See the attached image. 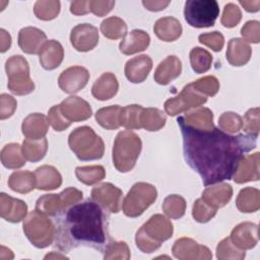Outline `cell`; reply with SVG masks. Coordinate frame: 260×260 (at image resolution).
<instances>
[{"instance_id":"5bb4252c","label":"cell","mask_w":260,"mask_h":260,"mask_svg":"<svg viewBox=\"0 0 260 260\" xmlns=\"http://www.w3.org/2000/svg\"><path fill=\"white\" fill-rule=\"evenodd\" d=\"M70 42L76 51L88 52L99 43V30L89 23L77 24L71 29Z\"/></svg>"},{"instance_id":"7bdbcfd3","label":"cell","mask_w":260,"mask_h":260,"mask_svg":"<svg viewBox=\"0 0 260 260\" xmlns=\"http://www.w3.org/2000/svg\"><path fill=\"white\" fill-rule=\"evenodd\" d=\"M245 256V250L238 248L230 238L221 240L216 247V257L219 260H242Z\"/></svg>"},{"instance_id":"1f68e13d","label":"cell","mask_w":260,"mask_h":260,"mask_svg":"<svg viewBox=\"0 0 260 260\" xmlns=\"http://www.w3.org/2000/svg\"><path fill=\"white\" fill-rule=\"evenodd\" d=\"M237 208L241 212H255L260 208V192L253 187L242 189L236 200Z\"/></svg>"},{"instance_id":"4fadbf2b","label":"cell","mask_w":260,"mask_h":260,"mask_svg":"<svg viewBox=\"0 0 260 260\" xmlns=\"http://www.w3.org/2000/svg\"><path fill=\"white\" fill-rule=\"evenodd\" d=\"M173 255L180 260H210L211 251L189 238L178 239L172 248Z\"/></svg>"},{"instance_id":"ee69618b","label":"cell","mask_w":260,"mask_h":260,"mask_svg":"<svg viewBox=\"0 0 260 260\" xmlns=\"http://www.w3.org/2000/svg\"><path fill=\"white\" fill-rule=\"evenodd\" d=\"M35 15L42 20H52L60 12V2L55 0H39L34 6Z\"/></svg>"},{"instance_id":"d6a6232c","label":"cell","mask_w":260,"mask_h":260,"mask_svg":"<svg viewBox=\"0 0 260 260\" xmlns=\"http://www.w3.org/2000/svg\"><path fill=\"white\" fill-rule=\"evenodd\" d=\"M8 186L15 192L28 193L36 188L35 174L29 171H15L8 179Z\"/></svg>"},{"instance_id":"83f0119b","label":"cell","mask_w":260,"mask_h":260,"mask_svg":"<svg viewBox=\"0 0 260 260\" xmlns=\"http://www.w3.org/2000/svg\"><path fill=\"white\" fill-rule=\"evenodd\" d=\"M118 89L117 77L111 72H105L94 81L91 93L99 101H108L117 93Z\"/></svg>"},{"instance_id":"681fc988","label":"cell","mask_w":260,"mask_h":260,"mask_svg":"<svg viewBox=\"0 0 260 260\" xmlns=\"http://www.w3.org/2000/svg\"><path fill=\"white\" fill-rule=\"evenodd\" d=\"M242 128L246 134L258 136L260 131V110L259 108L250 109L244 116Z\"/></svg>"},{"instance_id":"484cf974","label":"cell","mask_w":260,"mask_h":260,"mask_svg":"<svg viewBox=\"0 0 260 260\" xmlns=\"http://www.w3.org/2000/svg\"><path fill=\"white\" fill-rule=\"evenodd\" d=\"M150 43L149 35L142 29L131 30L121 41L119 48L125 55H133L147 49Z\"/></svg>"},{"instance_id":"60d3db41","label":"cell","mask_w":260,"mask_h":260,"mask_svg":"<svg viewBox=\"0 0 260 260\" xmlns=\"http://www.w3.org/2000/svg\"><path fill=\"white\" fill-rule=\"evenodd\" d=\"M211 54L200 47H195L190 52V64L196 73H204L211 67Z\"/></svg>"},{"instance_id":"b9f144b4","label":"cell","mask_w":260,"mask_h":260,"mask_svg":"<svg viewBox=\"0 0 260 260\" xmlns=\"http://www.w3.org/2000/svg\"><path fill=\"white\" fill-rule=\"evenodd\" d=\"M161 207H162V211L168 217L173 219H178L185 214L186 201L182 196L177 194H172L165 198Z\"/></svg>"},{"instance_id":"d4e9b609","label":"cell","mask_w":260,"mask_h":260,"mask_svg":"<svg viewBox=\"0 0 260 260\" xmlns=\"http://www.w3.org/2000/svg\"><path fill=\"white\" fill-rule=\"evenodd\" d=\"M40 63L46 70H53L60 66L64 58L62 45L56 40H49L45 43L39 54Z\"/></svg>"},{"instance_id":"30bf717a","label":"cell","mask_w":260,"mask_h":260,"mask_svg":"<svg viewBox=\"0 0 260 260\" xmlns=\"http://www.w3.org/2000/svg\"><path fill=\"white\" fill-rule=\"evenodd\" d=\"M82 199V192L69 187L59 194H45L36 202V210L49 216H57Z\"/></svg>"},{"instance_id":"5b68a950","label":"cell","mask_w":260,"mask_h":260,"mask_svg":"<svg viewBox=\"0 0 260 260\" xmlns=\"http://www.w3.org/2000/svg\"><path fill=\"white\" fill-rule=\"evenodd\" d=\"M68 144L80 160L100 159L105 152L103 139L88 126L74 129L68 137Z\"/></svg>"},{"instance_id":"f35d334b","label":"cell","mask_w":260,"mask_h":260,"mask_svg":"<svg viewBox=\"0 0 260 260\" xmlns=\"http://www.w3.org/2000/svg\"><path fill=\"white\" fill-rule=\"evenodd\" d=\"M75 176L79 182L85 185H93L106 177V171L102 166H84L75 169Z\"/></svg>"},{"instance_id":"ac0fdd59","label":"cell","mask_w":260,"mask_h":260,"mask_svg":"<svg viewBox=\"0 0 260 260\" xmlns=\"http://www.w3.org/2000/svg\"><path fill=\"white\" fill-rule=\"evenodd\" d=\"M259 161L260 153L257 151L253 154L244 155L233 176L234 181L238 184H244L251 181H258L259 174Z\"/></svg>"},{"instance_id":"6f0895ef","label":"cell","mask_w":260,"mask_h":260,"mask_svg":"<svg viewBox=\"0 0 260 260\" xmlns=\"http://www.w3.org/2000/svg\"><path fill=\"white\" fill-rule=\"evenodd\" d=\"M70 12L74 15H83L90 12V0L72 1L70 3Z\"/></svg>"},{"instance_id":"db71d44e","label":"cell","mask_w":260,"mask_h":260,"mask_svg":"<svg viewBox=\"0 0 260 260\" xmlns=\"http://www.w3.org/2000/svg\"><path fill=\"white\" fill-rule=\"evenodd\" d=\"M241 35L245 42L257 44L260 42V22L257 20L247 21L241 28Z\"/></svg>"},{"instance_id":"603a6c76","label":"cell","mask_w":260,"mask_h":260,"mask_svg":"<svg viewBox=\"0 0 260 260\" xmlns=\"http://www.w3.org/2000/svg\"><path fill=\"white\" fill-rule=\"evenodd\" d=\"M182 72L181 60L174 55L168 56L156 67L154 71V80L161 85H167L180 76Z\"/></svg>"},{"instance_id":"8fae6325","label":"cell","mask_w":260,"mask_h":260,"mask_svg":"<svg viewBox=\"0 0 260 260\" xmlns=\"http://www.w3.org/2000/svg\"><path fill=\"white\" fill-rule=\"evenodd\" d=\"M207 98L197 91L192 83L184 86L182 91L175 98L169 99L165 103V111L170 116H176L189 109L199 107L206 103Z\"/></svg>"},{"instance_id":"6125c7cd","label":"cell","mask_w":260,"mask_h":260,"mask_svg":"<svg viewBox=\"0 0 260 260\" xmlns=\"http://www.w3.org/2000/svg\"><path fill=\"white\" fill-rule=\"evenodd\" d=\"M50 259V258H67L65 255H61V254H56L55 252H52L51 254H48L45 256V259Z\"/></svg>"},{"instance_id":"7c38bea8","label":"cell","mask_w":260,"mask_h":260,"mask_svg":"<svg viewBox=\"0 0 260 260\" xmlns=\"http://www.w3.org/2000/svg\"><path fill=\"white\" fill-rule=\"evenodd\" d=\"M122 195V190L111 183H102L91 189V199L112 213L120 211Z\"/></svg>"},{"instance_id":"bcb514c9","label":"cell","mask_w":260,"mask_h":260,"mask_svg":"<svg viewBox=\"0 0 260 260\" xmlns=\"http://www.w3.org/2000/svg\"><path fill=\"white\" fill-rule=\"evenodd\" d=\"M219 129L225 133H236L241 130L243 120L240 115L234 112H224L218 118Z\"/></svg>"},{"instance_id":"277c9868","label":"cell","mask_w":260,"mask_h":260,"mask_svg":"<svg viewBox=\"0 0 260 260\" xmlns=\"http://www.w3.org/2000/svg\"><path fill=\"white\" fill-rule=\"evenodd\" d=\"M142 147L139 136L131 131H120L114 141L113 146V164L117 171L127 173L131 171L136 164Z\"/></svg>"},{"instance_id":"836d02e7","label":"cell","mask_w":260,"mask_h":260,"mask_svg":"<svg viewBox=\"0 0 260 260\" xmlns=\"http://www.w3.org/2000/svg\"><path fill=\"white\" fill-rule=\"evenodd\" d=\"M0 156L2 165L7 169H18L26 164L21 146L18 143L6 144L1 150Z\"/></svg>"},{"instance_id":"44dd1931","label":"cell","mask_w":260,"mask_h":260,"mask_svg":"<svg viewBox=\"0 0 260 260\" xmlns=\"http://www.w3.org/2000/svg\"><path fill=\"white\" fill-rule=\"evenodd\" d=\"M152 68V60L147 55L131 58L125 64V76L132 83L143 82Z\"/></svg>"},{"instance_id":"680465c9","label":"cell","mask_w":260,"mask_h":260,"mask_svg":"<svg viewBox=\"0 0 260 260\" xmlns=\"http://www.w3.org/2000/svg\"><path fill=\"white\" fill-rule=\"evenodd\" d=\"M142 4L147 10L160 11L164 10L170 4V1H142Z\"/></svg>"},{"instance_id":"2e32d148","label":"cell","mask_w":260,"mask_h":260,"mask_svg":"<svg viewBox=\"0 0 260 260\" xmlns=\"http://www.w3.org/2000/svg\"><path fill=\"white\" fill-rule=\"evenodd\" d=\"M62 115L69 122L85 121L92 115V110L89 104L83 99L75 95H71L59 105Z\"/></svg>"},{"instance_id":"816d5d0a","label":"cell","mask_w":260,"mask_h":260,"mask_svg":"<svg viewBox=\"0 0 260 260\" xmlns=\"http://www.w3.org/2000/svg\"><path fill=\"white\" fill-rule=\"evenodd\" d=\"M48 121L55 131H63L67 129L71 122H69L61 113L59 105L53 106L48 112Z\"/></svg>"},{"instance_id":"8d00e7d4","label":"cell","mask_w":260,"mask_h":260,"mask_svg":"<svg viewBox=\"0 0 260 260\" xmlns=\"http://www.w3.org/2000/svg\"><path fill=\"white\" fill-rule=\"evenodd\" d=\"M165 114L156 108H146L142 110L140 116L141 128L147 131H158L166 124Z\"/></svg>"},{"instance_id":"6da1fadb","label":"cell","mask_w":260,"mask_h":260,"mask_svg":"<svg viewBox=\"0 0 260 260\" xmlns=\"http://www.w3.org/2000/svg\"><path fill=\"white\" fill-rule=\"evenodd\" d=\"M178 125L183 136L185 159L199 174L205 186L231 180L244 153L256 147L258 136H234L215 127L198 130Z\"/></svg>"},{"instance_id":"3957f363","label":"cell","mask_w":260,"mask_h":260,"mask_svg":"<svg viewBox=\"0 0 260 260\" xmlns=\"http://www.w3.org/2000/svg\"><path fill=\"white\" fill-rule=\"evenodd\" d=\"M173 223L161 214L152 215L136 233L135 243L143 253L156 251L161 243L171 239Z\"/></svg>"},{"instance_id":"7dc6e473","label":"cell","mask_w":260,"mask_h":260,"mask_svg":"<svg viewBox=\"0 0 260 260\" xmlns=\"http://www.w3.org/2000/svg\"><path fill=\"white\" fill-rule=\"evenodd\" d=\"M191 83L197 91L204 94L205 96H213L219 89V81L212 75L201 77Z\"/></svg>"},{"instance_id":"f907efd6","label":"cell","mask_w":260,"mask_h":260,"mask_svg":"<svg viewBox=\"0 0 260 260\" xmlns=\"http://www.w3.org/2000/svg\"><path fill=\"white\" fill-rule=\"evenodd\" d=\"M242 19L241 9L234 3H229L224 6L223 13L221 16V24L224 27H235Z\"/></svg>"},{"instance_id":"91938a15","label":"cell","mask_w":260,"mask_h":260,"mask_svg":"<svg viewBox=\"0 0 260 260\" xmlns=\"http://www.w3.org/2000/svg\"><path fill=\"white\" fill-rule=\"evenodd\" d=\"M0 52H6L11 45V37L10 35L3 28L0 29Z\"/></svg>"},{"instance_id":"4316f807","label":"cell","mask_w":260,"mask_h":260,"mask_svg":"<svg viewBox=\"0 0 260 260\" xmlns=\"http://www.w3.org/2000/svg\"><path fill=\"white\" fill-rule=\"evenodd\" d=\"M36 188L39 190H55L62 184V177L58 170L52 166L44 165L35 171Z\"/></svg>"},{"instance_id":"f1b7e54d","label":"cell","mask_w":260,"mask_h":260,"mask_svg":"<svg viewBox=\"0 0 260 260\" xmlns=\"http://www.w3.org/2000/svg\"><path fill=\"white\" fill-rule=\"evenodd\" d=\"M233 196V188L226 183H219L217 185L207 187L202 192V199L215 209L223 207L231 200Z\"/></svg>"},{"instance_id":"9f6ffc18","label":"cell","mask_w":260,"mask_h":260,"mask_svg":"<svg viewBox=\"0 0 260 260\" xmlns=\"http://www.w3.org/2000/svg\"><path fill=\"white\" fill-rule=\"evenodd\" d=\"M115 1H100L90 0V12L96 16H105L114 7Z\"/></svg>"},{"instance_id":"11a10c76","label":"cell","mask_w":260,"mask_h":260,"mask_svg":"<svg viewBox=\"0 0 260 260\" xmlns=\"http://www.w3.org/2000/svg\"><path fill=\"white\" fill-rule=\"evenodd\" d=\"M16 107L17 102L13 96L7 93H2L0 95V119L5 120L11 117L16 110Z\"/></svg>"},{"instance_id":"74e56055","label":"cell","mask_w":260,"mask_h":260,"mask_svg":"<svg viewBox=\"0 0 260 260\" xmlns=\"http://www.w3.org/2000/svg\"><path fill=\"white\" fill-rule=\"evenodd\" d=\"M101 31L110 40L122 39L127 34V24L122 18L118 16H111L102 21Z\"/></svg>"},{"instance_id":"f546056e","label":"cell","mask_w":260,"mask_h":260,"mask_svg":"<svg viewBox=\"0 0 260 260\" xmlns=\"http://www.w3.org/2000/svg\"><path fill=\"white\" fill-rule=\"evenodd\" d=\"M180 21L173 16H166L157 19L153 25L155 36L164 42H174L182 35Z\"/></svg>"},{"instance_id":"ab89813d","label":"cell","mask_w":260,"mask_h":260,"mask_svg":"<svg viewBox=\"0 0 260 260\" xmlns=\"http://www.w3.org/2000/svg\"><path fill=\"white\" fill-rule=\"evenodd\" d=\"M143 107L140 105H128L121 109L120 114V124L121 126L131 130V129H140V116Z\"/></svg>"},{"instance_id":"7402d4cb","label":"cell","mask_w":260,"mask_h":260,"mask_svg":"<svg viewBox=\"0 0 260 260\" xmlns=\"http://www.w3.org/2000/svg\"><path fill=\"white\" fill-rule=\"evenodd\" d=\"M178 124L198 130H211L213 125V113L208 108H199L177 119Z\"/></svg>"},{"instance_id":"9a60e30c","label":"cell","mask_w":260,"mask_h":260,"mask_svg":"<svg viewBox=\"0 0 260 260\" xmlns=\"http://www.w3.org/2000/svg\"><path fill=\"white\" fill-rule=\"evenodd\" d=\"M89 72L82 66H72L60 74L58 78L59 87L66 93H76L88 82Z\"/></svg>"},{"instance_id":"7a4b0ae2","label":"cell","mask_w":260,"mask_h":260,"mask_svg":"<svg viewBox=\"0 0 260 260\" xmlns=\"http://www.w3.org/2000/svg\"><path fill=\"white\" fill-rule=\"evenodd\" d=\"M56 247L70 251L79 246L102 250L106 243V215L91 200L75 203L58 215Z\"/></svg>"},{"instance_id":"f6af8a7d","label":"cell","mask_w":260,"mask_h":260,"mask_svg":"<svg viewBox=\"0 0 260 260\" xmlns=\"http://www.w3.org/2000/svg\"><path fill=\"white\" fill-rule=\"evenodd\" d=\"M130 249L125 242H111L106 246L105 260H128L130 258Z\"/></svg>"},{"instance_id":"4dcf8cb0","label":"cell","mask_w":260,"mask_h":260,"mask_svg":"<svg viewBox=\"0 0 260 260\" xmlns=\"http://www.w3.org/2000/svg\"><path fill=\"white\" fill-rule=\"evenodd\" d=\"M252 50L250 45L242 39L234 38L228 44L226 60L233 66H243L251 58Z\"/></svg>"},{"instance_id":"8992f818","label":"cell","mask_w":260,"mask_h":260,"mask_svg":"<svg viewBox=\"0 0 260 260\" xmlns=\"http://www.w3.org/2000/svg\"><path fill=\"white\" fill-rule=\"evenodd\" d=\"M22 228L28 241L41 249L50 246L56 236V229L52 220L37 210L28 213L23 220Z\"/></svg>"},{"instance_id":"9c48e42d","label":"cell","mask_w":260,"mask_h":260,"mask_svg":"<svg viewBox=\"0 0 260 260\" xmlns=\"http://www.w3.org/2000/svg\"><path fill=\"white\" fill-rule=\"evenodd\" d=\"M219 15V6L215 0H188L185 3L184 16L189 25L197 28L214 25Z\"/></svg>"},{"instance_id":"cb8c5ba5","label":"cell","mask_w":260,"mask_h":260,"mask_svg":"<svg viewBox=\"0 0 260 260\" xmlns=\"http://www.w3.org/2000/svg\"><path fill=\"white\" fill-rule=\"evenodd\" d=\"M49 129L48 118L40 113L29 114L24 118L21 125L22 134L27 139H42Z\"/></svg>"},{"instance_id":"d6986e66","label":"cell","mask_w":260,"mask_h":260,"mask_svg":"<svg viewBox=\"0 0 260 260\" xmlns=\"http://www.w3.org/2000/svg\"><path fill=\"white\" fill-rule=\"evenodd\" d=\"M230 239L242 250L252 249L258 243V225L249 221L242 222L234 228Z\"/></svg>"},{"instance_id":"d590c367","label":"cell","mask_w":260,"mask_h":260,"mask_svg":"<svg viewBox=\"0 0 260 260\" xmlns=\"http://www.w3.org/2000/svg\"><path fill=\"white\" fill-rule=\"evenodd\" d=\"M22 153L26 160L31 162L40 161L48 150V140L44 137L42 139H25L23 140Z\"/></svg>"},{"instance_id":"94428289","label":"cell","mask_w":260,"mask_h":260,"mask_svg":"<svg viewBox=\"0 0 260 260\" xmlns=\"http://www.w3.org/2000/svg\"><path fill=\"white\" fill-rule=\"evenodd\" d=\"M239 3L245 8L246 11L248 12H257L260 8V1L259 0H254V1H243L240 0Z\"/></svg>"},{"instance_id":"e575fe53","label":"cell","mask_w":260,"mask_h":260,"mask_svg":"<svg viewBox=\"0 0 260 260\" xmlns=\"http://www.w3.org/2000/svg\"><path fill=\"white\" fill-rule=\"evenodd\" d=\"M121 107L118 105L109 106L98 110L95 113V120L96 122L105 129L114 130L118 129L120 124V114H121Z\"/></svg>"},{"instance_id":"ffe728a7","label":"cell","mask_w":260,"mask_h":260,"mask_svg":"<svg viewBox=\"0 0 260 260\" xmlns=\"http://www.w3.org/2000/svg\"><path fill=\"white\" fill-rule=\"evenodd\" d=\"M27 213V205L24 201L13 198L6 193L0 194V215L9 222H19Z\"/></svg>"},{"instance_id":"52a82bcc","label":"cell","mask_w":260,"mask_h":260,"mask_svg":"<svg viewBox=\"0 0 260 260\" xmlns=\"http://www.w3.org/2000/svg\"><path fill=\"white\" fill-rule=\"evenodd\" d=\"M5 70L8 77V89L16 95H25L35 89V83L29 76V65L20 55L7 59Z\"/></svg>"},{"instance_id":"f5cc1de1","label":"cell","mask_w":260,"mask_h":260,"mask_svg":"<svg viewBox=\"0 0 260 260\" xmlns=\"http://www.w3.org/2000/svg\"><path fill=\"white\" fill-rule=\"evenodd\" d=\"M198 40L201 44L207 46L214 52L221 51L223 45H224V38L223 36L218 31H212V32H205L201 34L198 37Z\"/></svg>"},{"instance_id":"ba28073f","label":"cell","mask_w":260,"mask_h":260,"mask_svg":"<svg viewBox=\"0 0 260 260\" xmlns=\"http://www.w3.org/2000/svg\"><path fill=\"white\" fill-rule=\"evenodd\" d=\"M157 192L153 185L138 182L134 184L125 196L122 204L123 212L128 217L141 215L156 199Z\"/></svg>"},{"instance_id":"e0dca14e","label":"cell","mask_w":260,"mask_h":260,"mask_svg":"<svg viewBox=\"0 0 260 260\" xmlns=\"http://www.w3.org/2000/svg\"><path fill=\"white\" fill-rule=\"evenodd\" d=\"M46 42L47 36L40 28L26 26L21 28L18 32V46L25 54H40Z\"/></svg>"},{"instance_id":"c3c4849f","label":"cell","mask_w":260,"mask_h":260,"mask_svg":"<svg viewBox=\"0 0 260 260\" xmlns=\"http://www.w3.org/2000/svg\"><path fill=\"white\" fill-rule=\"evenodd\" d=\"M216 210L217 209L208 205L202 198H199L193 204L192 215L196 221L205 223L215 215Z\"/></svg>"}]
</instances>
